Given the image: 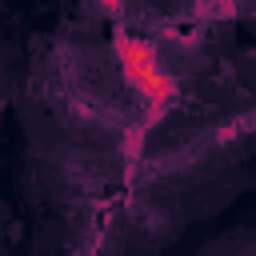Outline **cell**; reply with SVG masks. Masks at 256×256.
Segmentation results:
<instances>
[{"label": "cell", "mask_w": 256, "mask_h": 256, "mask_svg": "<svg viewBox=\"0 0 256 256\" xmlns=\"http://www.w3.org/2000/svg\"><path fill=\"white\" fill-rule=\"evenodd\" d=\"M252 148H256V100H232L164 132L136 164V192L176 196L240 164Z\"/></svg>", "instance_id": "obj_2"}, {"label": "cell", "mask_w": 256, "mask_h": 256, "mask_svg": "<svg viewBox=\"0 0 256 256\" xmlns=\"http://www.w3.org/2000/svg\"><path fill=\"white\" fill-rule=\"evenodd\" d=\"M36 96L64 140L100 152H112L136 120L116 60L84 40H56L40 56Z\"/></svg>", "instance_id": "obj_1"}, {"label": "cell", "mask_w": 256, "mask_h": 256, "mask_svg": "<svg viewBox=\"0 0 256 256\" xmlns=\"http://www.w3.org/2000/svg\"><path fill=\"white\" fill-rule=\"evenodd\" d=\"M236 256H256V244H248V248H240Z\"/></svg>", "instance_id": "obj_4"}, {"label": "cell", "mask_w": 256, "mask_h": 256, "mask_svg": "<svg viewBox=\"0 0 256 256\" xmlns=\"http://www.w3.org/2000/svg\"><path fill=\"white\" fill-rule=\"evenodd\" d=\"M256 20V0H172L160 16V40L180 60H200L224 28Z\"/></svg>", "instance_id": "obj_3"}]
</instances>
